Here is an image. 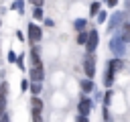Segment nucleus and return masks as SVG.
<instances>
[{"instance_id":"nucleus-1","label":"nucleus","mask_w":130,"mask_h":122,"mask_svg":"<svg viewBox=\"0 0 130 122\" xmlns=\"http://www.w3.org/2000/svg\"><path fill=\"white\" fill-rule=\"evenodd\" d=\"M126 45H128V43H126L122 37H118V35H116V37L110 41V51H112L116 57H124V55H126V51H128V47H126Z\"/></svg>"},{"instance_id":"nucleus-2","label":"nucleus","mask_w":130,"mask_h":122,"mask_svg":"<svg viewBox=\"0 0 130 122\" xmlns=\"http://www.w3.org/2000/svg\"><path fill=\"white\" fill-rule=\"evenodd\" d=\"M126 20H128V14H126V12H114L112 18L108 20V28H106V30H108V33H114V30H118Z\"/></svg>"},{"instance_id":"nucleus-3","label":"nucleus","mask_w":130,"mask_h":122,"mask_svg":"<svg viewBox=\"0 0 130 122\" xmlns=\"http://www.w3.org/2000/svg\"><path fill=\"white\" fill-rule=\"evenodd\" d=\"M26 33H28V43L30 45H37L41 39H43V28L37 24V22H30L26 26Z\"/></svg>"},{"instance_id":"nucleus-4","label":"nucleus","mask_w":130,"mask_h":122,"mask_svg":"<svg viewBox=\"0 0 130 122\" xmlns=\"http://www.w3.org/2000/svg\"><path fill=\"white\" fill-rule=\"evenodd\" d=\"M98 43H100V35H98L95 28H91V30H89V37H87V43H85V51H87V53H95Z\"/></svg>"},{"instance_id":"nucleus-5","label":"nucleus","mask_w":130,"mask_h":122,"mask_svg":"<svg viewBox=\"0 0 130 122\" xmlns=\"http://www.w3.org/2000/svg\"><path fill=\"white\" fill-rule=\"evenodd\" d=\"M83 71H85V75L89 79L95 75V57H93V53H87V57L83 61Z\"/></svg>"},{"instance_id":"nucleus-6","label":"nucleus","mask_w":130,"mask_h":122,"mask_svg":"<svg viewBox=\"0 0 130 122\" xmlns=\"http://www.w3.org/2000/svg\"><path fill=\"white\" fill-rule=\"evenodd\" d=\"M77 110H79V114H83V116H89V112L93 110V102H91L89 98H81V102L77 104Z\"/></svg>"},{"instance_id":"nucleus-7","label":"nucleus","mask_w":130,"mask_h":122,"mask_svg":"<svg viewBox=\"0 0 130 122\" xmlns=\"http://www.w3.org/2000/svg\"><path fill=\"white\" fill-rule=\"evenodd\" d=\"M114 75H116V69H114L112 61H108V67H106V71H104V83H106V87H110V85L114 83Z\"/></svg>"},{"instance_id":"nucleus-8","label":"nucleus","mask_w":130,"mask_h":122,"mask_svg":"<svg viewBox=\"0 0 130 122\" xmlns=\"http://www.w3.org/2000/svg\"><path fill=\"white\" fill-rule=\"evenodd\" d=\"M6 94H8V83L2 81V83H0V116H2L4 110H6Z\"/></svg>"},{"instance_id":"nucleus-9","label":"nucleus","mask_w":130,"mask_h":122,"mask_svg":"<svg viewBox=\"0 0 130 122\" xmlns=\"http://www.w3.org/2000/svg\"><path fill=\"white\" fill-rule=\"evenodd\" d=\"M28 77H30V81H43V77H45L43 65H39V67H30V71H28Z\"/></svg>"},{"instance_id":"nucleus-10","label":"nucleus","mask_w":130,"mask_h":122,"mask_svg":"<svg viewBox=\"0 0 130 122\" xmlns=\"http://www.w3.org/2000/svg\"><path fill=\"white\" fill-rule=\"evenodd\" d=\"M118 37H122L126 43H130V22H128V20L118 28Z\"/></svg>"},{"instance_id":"nucleus-11","label":"nucleus","mask_w":130,"mask_h":122,"mask_svg":"<svg viewBox=\"0 0 130 122\" xmlns=\"http://www.w3.org/2000/svg\"><path fill=\"white\" fill-rule=\"evenodd\" d=\"M73 30H77V33L87 30V20H85V18H75V20H73Z\"/></svg>"},{"instance_id":"nucleus-12","label":"nucleus","mask_w":130,"mask_h":122,"mask_svg":"<svg viewBox=\"0 0 130 122\" xmlns=\"http://www.w3.org/2000/svg\"><path fill=\"white\" fill-rule=\"evenodd\" d=\"M30 108L37 110V112H43V100H41L39 96H32V100H30Z\"/></svg>"},{"instance_id":"nucleus-13","label":"nucleus","mask_w":130,"mask_h":122,"mask_svg":"<svg viewBox=\"0 0 130 122\" xmlns=\"http://www.w3.org/2000/svg\"><path fill=\"white\" fill-rule=\"evenodd\" d=\"M30 65L32 67H39L41 65V57H39V51L32 47V51H30Z\"/></svg>"},{"instance_id":"nucleus-14","label":"nucleus","mask_w":130,"mask_h":122,"mask_svg":"<svg viewBox=\"0 0 130 122\" xmlns=\"http://www.w3.org/2000/svg\"><path fill=\"white\" fill-rule=\"evenodd\" d=\"M81 92H83V94H89V92H93V81H91L89 77L81 81Z\"/></svg>"},{"instance_id":"nucleus-15","label":"nucleus","mask_w":130,"mask_h":122,"mask_svg":"<svg viewBox=\"0 0 130 122\" xmlns=\"http://www.w3.org/2000/svg\"><path fill=\"white\" fill-rule=\"evenodd\" d=\"M28 89H30V94H32V96H39V94H41V89H43V81H32Z\"/></svg>"},{"instance_id":"nucleus-16","label":"nucleus","mask_w":130,"mask_h":122,"mask_svg":"<svg viewBox=\"0 0 130 122\" xmlns=\"http://www.w3.org/2000/svg\"><path fill=\"white\" fill-rule=\"evenodd\" d=\"M100 10H102V4L93 0V2H91V6H89V16H98V14H100Z\"/></svg>"},{"instance_id":"nucleus-17","label":"nucleus","mask_w":130,"mask_h":122,"mask_svg":"<svg viewBox=\"0 0 130 122\" xmlns=\"http://www.w3.org/2000/svg\"><path fill=\"white\" fill-rule=\"evenodd\" d=\"M32 18H35V20H43V18H45L43 6H35V8H32Z\"/></svg>"},{"instance_id":"nucleus-18","label":"nucleus","mask_w":130,"mask_h":122,"mask_svg":"<svg viewBox=\"0 0 130 122\" xmlns=\"http://www.w3.org/2000/svg\"><path fill=\"white\" fill-rule=\"evenodd\" d=\"M87 37H89V30L77 33V43H79V45H85V43H87Z\"/></svg>"},{"instance_id":"nucleus-19","label":"nucleus","mask_w":130,"mask_h":122,"mask_svg":"<svg viewBox=\"0 0 130 122\" xmlns=\"http://www.w3.org/2000/svg\"><path fill=\"white\" fill-rule=\"evenodd\" d=\"M12 8H14V10H18V12L22 14V12H24V0H16V2L12 4Z\"/></svg>"},{"instance_id":"nucleus-20","label":"nucleus","mask_w":130,"mask_h":122,"mask_svg":"<svg viewBox=\"0 0 130 122\" xmlns=\"http://www.w3.org/2000/svg\"><path fill=\"white\" fill-rule=\"evenodd\" d=\"M95 18H98V22L102 24V22H106V20H108V12H106V10H100V14H98Z\"/></svg>"},{"instance_id":"nucleus-21","label":"nucleus","mask_w":130,"mask_h":122,"mask_svg":"<svg viewBox=\"0 0 130 122\" xmlns=\"http://www.w3.org/2000/svg\"><path fill=\"white\" fill-rule=\"evenodd\" d=\"M32 122H43V116H41V112L32 110Z\"/></svg>"},{"instance_id":"nucleus-22","label":"nucleus","mask_w":130,"mask_h":122,"mask_svg":"<svg viewBox=\"0 0 130 122\" xmlns=\"http://www.w3.org/2000/svg\"><path fill=\"white\" fill-rule=\"evenodd\" d=\"M28 87H30V81H28V79H22V81H20V89H22V92H26Z\"/></svg>"},{"instance_id":"nucleus-23","label":"nucleus","mask_w":130,"mask_h":122,"mask_svg":"<svg viewBox=\"0 0 130 122\" xmlns=\"http://www.w3.org/2000/svg\"><path fill=\"white\" fill-rule=\"evenodd\" d=\"M110 102H112V92H106V96H104V106H110Z\"/></svg>"},{"instance_id":"nucleus-24","label":"nucleus","mask_w":130,"mask_h":122,"mask_svg":"<svg viewBox=\"0 0 130 122\" xmlns=\"http://www.w3.org/2000/svg\"><path fill=\"white\" fill-rule=\"evenodd\" d=\"M16 63H18V67H20V69H24V55H20V57L16 59Z\"/></svg>"},{"instance_id":"nucleus-25","label":"nucleus","mask_w":130,"mask_h":122,"mask_svg":"<svg viewBox=\"0 0 130 122\" xmlns=\"http://www.w3.org/2000/svg\"><path fill=\"white\" fill-rule=\"evenodd\" d=\"M102 116H104V120H106V122L110 120V112H108V106H104V112H102Z\"/></svg>"},{"instance_id":"nucleus-26","label":"nucleus","mask_w":130,"mask_h":122,"mask_svg":"<svg viewBox=\"0 0 130 122\" xmlns=\"http://www.w3.org/2000/svg\"><path fill=\"white\" fill-rule=\"evenodd\" d=\"M75 122H89V118H87V116H83V114H79V116L75 118Z\"/></svg>"},{"instance_id":"nucleus-27","label":"nucleus","mask_w":130,"mask_h":122,"mask_svg":"<svg viewBox=\"0 0 130 122\" xmlns=\"http://www.w3.org/2000/svg\"><path fill=\"white\" fill-rule=\"evenodd\" d=\"M104 2H106V6H108V8H114V6L118 4V0H104Z\"/></svg>"},{"instance_id":"nucleus-28","label":"nucleus","mask_w":130,"mask_h":122,"mask_svg":"<svg viewBox=\"0 0 130 122\" xmlns=\"http://www.w3.org/2000/svg\"><path fill=\"white\" fill-rule=\"evenodd\" d=\"M16 59H18V57L14 55V51H8V61L12 63V61H16Z\"/></svg>"},{"instance_id":"nucleus-29","label":"nucleus","mask_w":130,"mask_h":122,"mask_svg":"<svg viewBox=\"0 0 130 122\" xmlns=\"http://www.w3.org/2000/svg\"><path fill=\"white\" fill-rule=\"evenodd\" d=\"M28 2H30L32 6H43V4H45V0H28Z\"/></svg>"},{"instance_id":"nucleus-30","label":"nucleus","mask_w":130,"mask_h":122,"mask_svg":"<svg viewBox=\"0 0 130 122\" xmlns=\"http://www.w3.org/2000/svg\"><path fill=\"white\" fill-rule=\"evenodd\" d=\"M0 122H10V118H8L6 114H2V116H0Z\"/></svg>"},{"instance_id":"nucleus-31","label":"nucleus","mask_w":130,"mask_h":122,"mask_svg":"<svg viewBox=\"0 0 130 122\" xmlns=\"http://www.w3.org/2000/svg\"><path fill=\"white\" fill-rule=\"evenodd\" d=\"M0 24H2V20H0Z\"/></svg>"}]
</instances>
